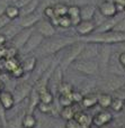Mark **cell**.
Segmentation results:
<instances>
[{"label":"cell","mask_w":125,"mask_h":128,"mask_svg":"<svg viewBox=\"0 0 125 128\" xmlns=\"http://www.w3.org/2000/svg\"><path fill=\"white\" fill-rule=\"evenodd\" d=\"M76 42H78V40L73 37H54L53 36L50 38H44V40L38 46L37 50L42 55H53L69 47Z\"/></svg>","instance_id":"6da1fadb"},{"label":"cell","mask_w":125,"mask_h":128,"mask_svg":"<svg viewBox=\"0 0 125 128\" xmlns=\"http://www.w3.org/2000/svg\"><path fill=\"white\" fill-rule=\"evenodd\" d=\"M85 43H92V44H117V43L125 42V33L122 32H104V33H92L91 35L83 37Z\"/></svg>","instance_id":"7a4b0ae2"},{"label":"cell","mask_w":125,"mask_h":128,"mask_svg":"<svg viewBox=\"0 0 125 128\" xmlns=\"http://www.w3.org/2000/svg\"><path fill=\"white\" fill-rule=\"evenodd\" d=\"M83 46H85V44L82 42H76L72 45H70L69 50H67V53L63 56V60L61 62V66H62L63 70H65L70 64L72 62H74L79 58L81 51L83 50Z\"/></svg>","instance_id":"3957f363"},{"label":"cell","mask_w":125,"mask_h":128,"mask_svg":"<svg viewBox=\"0 0 125 128\" xmlns=\"http://www.w3.org/2000/svg\"><path fill=\"white\" fill-rule=\"evenodd\" d=\"M74 68L80 73L87 75H96L99 71V65L95 60H78L74 63Z\"/></svg>","instance_id":"277c9868"},{"label":"cell","mask_w":125,"mask_h":128,"mask_svg":"<svg viewBox=\"0 0 125 128\" xmlns=\"http://www.w3.org/2000/svg\"><path fill=\"white\" fill-rule=\"evenodd\" d=\"M34 27H35L34 29H35L38 34H41L44 38H50V37L55 36L56 28L50 22V20H47V19H40Z\"/></svg>","instance_id":"5b68a950"},{"label":"cell","mask_w":125,"mask_h":128,"mask_svg":"<svg viewBox=\"0 0 125 128\" xmlns=\"http://www.w3.org/2000/svg\"><path fill=\"white\" fill-rule=\"evenodd\" d=\"M32 89H33V86H31V83H28V82H23V83L16 84L15 90L13 92L16 104H20L25 99H27Z\"/></svg>","instance_id":"8992f818"},{"label":"cell","mask_w":125,"mask_h":128,"mask_svg":"<svg viewBox=\"0 0 125 128\" xmlns=\"http://www.w3.org/2000/svg\"><path fill=\"white\" fill-rule=\"evenodd\" d=\"M43 40H44V37L34 29V32L32 33V35L29 36L28 40L26 42V44L23 46L22 53L23 54H28V53H31V52H33L34 50H37L38 46L42 44Z\"/></svg>","instance_id":"52a82bcc"},{"label":"cell","mask_w":125,"mask_h":128,"mask_svg":"<svg viewBox=\"0 0 125 128\" xmlns=\"http://www.w3.org/2000/svg\"><path fill=\"white\" fill-rule=\"evenodd\" d=\"M33 32H34V27H32V28H22L19 33L11 40V45L15 46L17 50H22Z\"/></svg>","instance_id":"ba28073f"},{"label":"cell","mask_w":125,"mask_h":128,"mask_svg":"<svg viewBox=\"0 0 125 128\" xmlns=\"http://www.w3.org/2000/svg\"><path fill=\"white\" fill-rule=\"evenodd\" d=\"M113 120V115L112 112L107 111L106 109H104L103 111L97 112L94 117L91 118V125H94L97 128H101L106 125L110 124V122Z\"/></svg>","instance_id":"9c48e42d"},{"label":"cell","mask_w":125,"mask_h":128,"mask_svg":"<svg viewBox=\"0 0 125 128\" xmlns=\"http://www.w3.org/2000/svg\"><path fill=\"white\" fill-rule=\"evenodd\" d=\"M96 24L94 20H81L77 26H74L76 28V33L81 37H86V36L91 35L96 29Z\"/></svg>","instance_id":"30bf717a"},{"label":"cell","mask_w":125,"mask_h":128,"mask_svg":"<svg viewBox=\"0 0 125 128\" xmlns=\"http://www.w3.org/2000/svg\"><path fill=\"white\" fill-rule=\"evenodd\" d=\"M98 10L99 14L105 18H113L117 16L116 4L113 1H109V0H105V1L101 2L98 6Z\"/></svg>","instance_id":"8fae6325"},{"label":"cell","mask_w":125,"mask_h":128,"mask_svg":"<svg viewBox=\"0 0 125 128\" xmlns=\"http://www.w3.org/2000/svg\"><path fill=\"white\" fill-rule=\"evenodd\" d=\"M0 104H2V107L6 110H11L16 104L13 92L9 90H6V89L0 90Z\"/></svg>","instance_id":"7c38bea8"},{"label":"cell","mask_w":125,"mask_h":128,"mask_svg":"<svg viewBox=\"0 0 125 128\" xmlns=\"http://www.w3.org/2000/svg\"><path fill=\"white\" fill-rule=\"evenodd\" d=\"M106 86L112 91H118L123 89V86H125V79L122 75H112L108 78Z\"/></svg>","instance_id":"4fadbf2b"},{"label":"cell","mask_w":125,"mask_h":128,"mask_svg":"<svg viewBox=\"0 0 125 128\" xmlns=\"http://www.w3.org/2000/svg\"><path fill=\"white\" fill-rule=\"evenodd\" d=\"M40 19H41V16L38 15L37 12L29 14V15L23 16L22 19H20L19 26L22 27V28H32V27H34L37 24V22Z\"/></svg>","instance_id":"5bb4252c"},{"label":"cell","mask_w":125,"mask_h":128,"mask_svg":"<svg viewBox=\"0 0 125 128\" xmlns=\"http://www.w3.org/2000/svg\"><path fill=\"white\" fill-rule=\"evenodd\" d=\"M67 15L70 17L72 22V26H77L79 22H81L80 18V7L78 4H72V6L68 7V12Z\"/></svg>","instance_id":"9a60e30c"},{"label":"cell","mask_w":125,"mask_h":128,"mask_svg":"<svg viewBox=\"0 0 125 128\" xmlns=\"http://www.w3.org/2000/svg\"><path fill=\"white\" fill-rule=\"evenodd\" d=\"M95 14H96V7L94 4H85L80 7L81 20H92Z\"/></svg>","instance_id":"2e32d148"},{"label":"cell","mask_w":125,"mask_h":128,"mask_svg":"<svg viewBox=\"0 0 125 128\" xmlns=\"http://www.w3.org/2000/svg\"><path fill=\"white\" fill-rule=\"evenodd\" d=\"M20 29H22V27L20 26H16V25H13V24L9 22V24L6 25L2 29H0V33L4 34L8 40H11L20 32Z\"/></svg>","instance_id":"e0dca14e"},{"label":"cell","mask_w":125,"mask_h":128,"mask_svg":"<svg viewBox=\"0 0 125 128\" xmlns=\"http://www.w3.org/2000/svg\"><path fill=\"white\" fill-rule=\"evenodd\" d=\"M117 19L115 17L113 18H106L105 20H104L101 24H99L98 26L96 27V29H95L94 33H104V32H109L113 29V27L115 26V24H116Z\"/></svg>","instance_id":"ac0fdd59"},{"label":"cell","mask_w":125,"mask_h":128,"mask_svg":"<svg viewBox=\"0 0 125 128\" xmlns=\"http://www.w3.org/2000/svg\"><path fill=\"white\" fill-rule=\"evenodd\" d=\"M73 118L80 124V126H91V117L86 111L77 110Z\"/></svg>","instance_id":"d6986e66"},{"label":"cell","mask_w":125,"mask_h":128,"mask_svg":"<svg viewBox=\"0 0 125 128\" xmlns=\"http://www.w3.org/2000/svg\"><path fill=\"white\" fill-rule=\"evenodd\" d=\"M113 101V97L109 93H99L97 94V104L103 109H108Z\"/></svg>","instance_id":"ffe728a7"},{"label":"cell","mask_w":125,"mask_h":128,"mask_svg":"<svg viewBox=\"0 0 125 128\" xmlns=\"http://www.w3.org/2000/svg\"><path fill=\"white\" fill-rule=\"evenodd\" d=\"M79 104H81L82 107H85V108H87V109L94 108L97 104V94H95V93L83 94L82 100H81V102Z\"/></svg>","instance_id":"44dd1931"},{"label":"cell","mask_w":125,"mask_h":128,"mask_svg":"<svg viewBox=\"0 0 125 128\" xmlns=\"http://www.w3.org/2000/svg\"><path fill=\"white\" fill-rule=\"evenodd\" d=\"M36 64H37V58H36L35 56H29V58H25V60L20 63V65L23 66L25 73H33V71L35 70V68H36Z\"/></svg>","instance_id":"7402d4cb"},{"label":"cell","mask_w":125,"mask_h":128,"mask_svg":"<svg viewBox=\"0 0 125 128\" xmlns=\"http://www.w3.org/2000/svg\"><path fill=\"white\" fill-rule=\"evenodd\" d=\"M28 108H29V112H33L35 109H37V106L40 104V96H38V92L35 90V89H32L31 93L28 96Z\"/></svg>","instance_id":"603a6c76"},{"label":"cell","mask_w":125,"mask_h":128,"mask_svg":"<svg viewBox=\"0 0 125 128\" xmlns=\"http://www.w3.org/2000/svg\"><path fill=\"white\" fill-rule=\"evenodd\" d=\"M40 4H41V0H31V1H29L26 6L23 7V8L20 9V17L35 12Z\"/></svg>","instance_id":"cb8c5ba5"},{"label":"cell","mask_w":125,"mask_h":128,"mask_svg":"<svg viewBox=\"0 0 125 128\" xmlns=\"http://www.w3.org/2000/svg\"><path fill=\"white\" fill-rule=\"evenodd\" d=\"M37 125V119L32 112H27L24 115L22 119V126L23 128H35Z\"/></svg>","instance_id":"d4e9b609"},{"label":"cell","mask_w":125,"mask_h":128,"mask_svg":"<svg viewBox=\"0 0 125 128\" xmlns=\"http://www.w3.org/2000/svg\"><path fill=\"white\" fill-rule=\"evenodd\" d=\"M76 108H74V104L72 106H68V107H62L60 114V117L62 118L63 120H69V119H72L74 117V114H76Z\"/></svg>","instance_id":"484cf974"},{"label":"cell","mask_w":125,"mask_h":128,"mask_svg":"<svg viewBox=\"0 0 125 128\" xmlns=\"http://www.w3.org/2000/svg\"><path fill=\"white\" fill-rule=\"evenodd\" d=\"M5 15L10 20H15L18 17H20V9L16 7L15 4H8L6 7V10H5Z\"/></svg>","instance_id":"4316f807"},{"label":"cell","mask_w":125,"mask_h":128,"mask_svg":"<svg viewBox=\"0 0 125 128\" xmlns=\"http://www.w3.org/2000/svg\"><path fill=\"white\" fill-rule=\"evenodd\" d=\"M38 96H40V102L42 104H53L54 102V96L51 91L49 90V88L45 89V90H42L38 92Z\"/></svg>","instance_id":"83f0119b"},{"label":"cell","mask_w":125,"mask_h":128,"mask_svg":"<svg viewBox=\"0 0 125 128\" xmlns=\"http://www.w3.org/2000/svg\"><path fill=\"white\" fill-rule=\"evenodd\" d=\"M109 108L112 109L113 111H115V112H121L125 108V100L119 97L113 98V101H112V104H110Z\"/></svg>","instance_id":"f1b7e54d"},{"label":"cell","mask_w":125,"mask_h":128,"mask_svg":"<svg viewBox=\"0 0 125 128\" xmlns=\"http://www.w3.org/2000/svg\"><path fill=\"white\" fill-rule=\"evenodd\" d=\"M68 7H69V6H68V4H63V2H58V4H53L55 17H61V16L67 15Z\"/></svg>","instance_id":"f546056e"},{"label":"cell","mask_w":125,"mask_h":128,"mask_svg":"<svg viewBox=\"0 0 125 128\" xmlns=\"http://www.w3.org/2000/svg\"><path fill=\"white\" fill-rule=\"evenodd\" d=\"M73 90V86L71 83H68V82H61L58 86L59 94H71Z\"/></svg>","instance_id":"4dcf8cb0"},{"label":"cell","mask_w":125,"mask_h":128,"mask_svg":"<svg viewBox=\"0 0 125 128\" xmlns=\"http://www.w3.org/2000/svg\"><path fill=\"white\" fill-rule=\"evenodd\" d=\"M20 62L17 60V58H6V65H5V72L10 73L14 68H16L17 65H19Z\"/></svg>","instance_id":"1f68e13d"},{"label":"cell","mask_w":125,"mask_h":128,"mask_svg":"<svg viewBox=\"0 0 125 128\" xmlns=\"http://www.w3.org/2000/svg\"><path fill=\"white\" fill-rule=\"evenodd\" d=\"M18 54H19V50H17L15 46L11 45L10 47H6V48H5L4 58H17Z\"/></svg>","instance_id":"d6a6232c"},{"label":"cell","mask_w":125,"mask_h":128,"mask_svg":"<svg viewBox=\"0 0 125 128\" xmlns=\"http://www.w3.org/2000/svg\"><path fill=\"white\" fill-rule=\"evenodd\" d=\"M58 101L62 107H68V106H72L73 104L71 94H59Z\"/></svg>","instance_id":"836d02e7"},{"label":"cell","mask_w":125,"mask_h":128,"mask_svg":"<svg viewBox=\"0 0 125 128\" xmlns=\"http://www.w3.org/2000/svg\"><path fill=\"white\" fill-rule=\"evenodd\" d=\"M59 19V27L61 28H70L72 26V22H71V19L68 15H64V16H61V17H58Z\"/></svg>","instance_id":"e575fe53"},{"label":"cell","mask_w":125,"mask_h":128,"mask_svg":"<svg viewBox=\"0 0 125 128\" xmlns=\"http://www.w3.org/2000/svg\"><path fill=\"white\" fill-rule=\"evenodd\" d=\"M37 109L43 114H50V115H52V112L54 111V106H53V104H42V102H40L37 106Z\"/></svg>","instance_id":"d590c367"},{"label":"cell","mask_w":125,"mask_h":128,"mask_svg":"<svg viewBox=\"0 0 125 128\" xmlns=\"http://www.w3.org/2000/svg\"><path fill=\"white\" fill-rule=\"evenodd\" d=\"M9 74L11 75V78H14L15 80H17V79H22L23 76L25 75V71H24V68H23V66L20 65H17L15 68H14L13 71H11Z\"/></svg>","instance_id":"8d00e7d4"},{"label":"cell","mask_w":125,"mask_h":128,"mask_svg":"<svg viewBox=\"0 0 125 128\" xmlns=\"http://www.w3.org/2000/svg\"><path fill=\"white\" fill-rule=\"evenodd\" d=\"M99 56H100V63L104 66H106L109 63V52L107 51V48H103L99 52Z\"/></svg>","instance_id":"74e56055"},{"label":"cell","mask_w":125,"mask_h":128,"mask_svg":"<svg viewBox=\"0 0 125 128\" xmlns=\"http://www.w3.org/2000/svg\"><path fill=\"white\" fill-rule=\"evenodd\" d=\"M43 15H44V17L46 18L47 20L52 19L53 17H55V14H54V8H53V4H51V6H46L44 9V11H43Z\"/></svg>","instance_id":"f35d334b"},{"label":"cell","mask_w":125,"mask_h":128,"mask_svg":"<svg viewBox=\"0 0 125 128\" xmlns=\"http://www.w3.org/2000/svg\"><path fill=\"white\" fill-rule=\"evenodd\" d=\"M112 30L114 32H122V33H125V19L122 20H117L115 26L113 27Z\"/></svg>","instance_id":"ab89813d"},{"label":"cell","mask_w":125,"mask_h":128,"mask_svg":"<svg viewBox=\"0 0 125 128\" xmlns=\"http://www.w3.org/2000/svg\"><path fill=\"white\" fill-rule=\"evenodd\" d=\"M83 94L80 92V91H72L71 92V98H72V101L73 104H80L81 100H82Z\"/></svg>","instance_id":"60d3db41"},{"label":"cell","mask_w":125,"mask_h":128,"mask_svg":"<svg viewBox=\"0 0 125 128\" xmlns=\"http://www.w3.org/2000/svg\"><path fill=\"white\" fill-rule=\"evenodd\" d=\"M65 128H80V124L74 118H72L65 122Z\"/></svg>","instance_id":"b9f144b4"},{"label":"cell","mask_w":125,"mask_h":128,"mask_svg":"<svg viewBox=\"0 0 125 128\" xmlns=\"http://www.w3.org/2000/svg\"><path fill=\"white\" fill-rule=\"evenodd\" d=\"M6 109L2 107V104H0V120L2 122V126H6L7 125V118H6Z\"/></svg>","instance_id":"7bdbcfd3"},{"label":"cell","mask_w":125,"mask_h":128,"mask_svg":"<svg viewBox=\"0 0 125 128\" xmlns=\"http://www.w3.org/2000/svg\"><path fill=\"white\" fill-rule=\"evenodd\" d=\"M10 22H11V20L9 19V18L7 17L5 14H4V15H1V16H0V29H2L5 26H6V25H8Z\"/></svg>","instance_id":"ee69618b"},{"label":"cell","mask_w":125,"mask_h":128,"mask_svg":"<svg viewBox=\"0 0 125 128\" xmlns=\"http://www.w3.org/2000/svg\"><path fill=\"white\" fill-rule=\"evenodd\" d=\"M29 1H31V0H15L13 4H15L16 7H18V8H19V9H22L23 7H25V6H26V4H28Z\"/></svg>","instance_id":"f6af8a7d"},{"label":"cell","mask_w":125,"mask_h":128,"mask_svg":"<svg viewBox=\"0 0 125 128\" xmlns=\"http://www.w3.org/2000/svg\"><path fill=\"white\" fill-rule=\"evenodd\" d=\"M7 6H8V4H7L6 0H0V16L5 14V10H6Z\"/></svg>","instance_id":"bcb514c9"},{"label":"cell","mask_w":125,"mask_h":128,"mask_svg":"<svg viewBox=\"0 0 125 128\" xmlns=\"http://www.w3.org/2000/svg\"><path fill=\"white\" fill-rule=\"evenodd\" d=\"M118 63L121 66H123L125 68V52H122L118 55Z\"/></svg>","instance_id":"7dc6e473"},{"label":"cell","mask_w":125,"mask_h":128,"mask_svg":"<svg viewBox=\"0 0 125 128\" xmlns=\"http://www.w3.org/2000/svg\"><path fill=\"white\" fill-rule=\"evenodd\" d=\"M7 42H8L7 37H6V36H5L2 33H0V46H6Z\"/></svg>","instance_id":"c3c4849f"},{"label":"cell","mask_w":125,"mask_h":128,"mask_svg":"<svg viewBox=\"0 0 125 128\" xmlns=\"http://www.w3.org/2000/svg\"><path fill=\"white\" fill-rule=\"evenodd\" d=\"M116 92H117V97H119V98H122V99L125 100V90L121 89V90L116 91Z\"/></svg>","instance_id":"681fc988"},{"label":"cell","mask_w":125,"mask_h":128,"mask_svg":"<svg viewBox=\"0 0 125 128\" xmlns=\"http://www.w3.org/2000/svg\"><path fill=\"white\" fill-rule=\"evenodd\" d=\"M113 2L116 4H122V6H125V0H113Z\"/></svg>","instance_id":"f907efd6"},{"label":"cell","mask_w":125,"mask_h":128,"mask_svg":"<svg viewBox=\"0 0 125 128\" xmlns=\"http://www.w3.org/2000/svg\"><path fill=\"white\" fill-rule=\"evenodd\" d=\"M80 128H91V126H80Z\"/></svg>","instance_id":"816d5d0a"},{"label":"cell","mask_w":125,"mask_h":128,"mask_svg":"<svg viewBox=\"0 0 125 128\" xmlns=\"http://www.w3.org/2000/svg\"><path fill=\"white\" fill-rule=\"evenodd\" d=\"M113 128H123L122 126H115V127H113Z\"/></svg>","instance_id":"f5cc1de1"},{"label":"cell","mask_w":125,"mask_h":128,"mask_svg":"<svg viewBox=\"0 0 125 128\" xmlns=\"http://www.w3.org/2000/svg\"><path fill=\"white\" fill-rule=\"evenodd\" d=\"M2 126V122H1V120H0V127H1Z\"/></svg>","instance_id":"db71d44e"},{"label":"cell","mask_w":125,"mask_h":128,"mask_svg":"<svg viewBox=\"0 0 125 128\" xmlns=\"http://www.w3.org/2000/svg\"><path fill=\"white\" fill-rule=\"evenodd\" d=\"M124 12H125V8H124Z\"/></svg>","instance_id":"11a10c76"},{"label":"cell","mask_w":125,"mask_h":128,"mask_svg":"<svg viewBox=\"0 0 125 128\" xmlns=\"http://www.w3.org/2000/svg\"><path fill=\"white\" fill-rule=\"evenodd\" d=\"M0 73H1V71H0Z\"/></svg>","instance_id":"9f6ffc18"}]
</instances>
